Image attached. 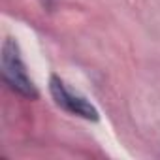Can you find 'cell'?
<instances>
[{"label": "cell", "mask_w": 160, "mask_h": 160, "mask_svg": "<svg viewBox=\"0 0 160 160\" xmlns=\"http://www.w3.org/2000/svg\"><path fill=\"white\" fill-rule=\"evenodd\" d=\"M0 68H2V77H4V81L6 85L28 98V100H36L40 96L34 81L30 79L28 72H27V64L21 57V49H19V43L15 38L8 36L2 43V55H0Z\"/></svg>", "instance_id": "6da1fadb"}, {"label": "cell", "mask_w": 160, "mask_h": 160, "mask_svg": "<svg viewBox=\"0 0 160 160\" xmlns=\"http://www.w3.org/2000/svg\"><path fill=\"white\" fill-rule=\"evenodd\" d=\"M49 92H51L55 104L60 109H64L66 113L81 117L85 121H92V122H96L100 119V113H98L96 106L91 100H87L83 94L72 91L66 85V81H62V79L58 75H55V73L49 77Z\"/></svg>", "instance_id": "7a4b0ae2"}]
</instances>
